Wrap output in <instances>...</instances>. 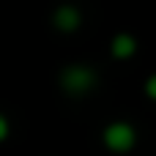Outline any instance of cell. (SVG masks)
Masks as SVG:
<instances>
[{
	"label": "cell",
	"instance_id": "obj_1",
	"mask_svg": "<svg viewBox=\"0 0 156 156\" xmlns=\"http://www.w3.org/2000/svg\"><path fill=\"white\" fill-rule=\"evenodd\" d=\"M93 85H96V71L82 63H71L60 71V88L69 96H85L93 90Z\"/></svg>",
	"mask_w": 156,
	"mask_h": 156
},
{
	"label": "cell",
	"instance_id": "obj_2",
	"mask_svg": "<svg viewBox=\"0 0 156 156\" xmlns=\"http://www.w3.org/2000/svg\"><path fill=\"white\" fill-rule=\"evenodd\" d=\"M101 140H104V148H107V151H112V154H129V151L134 148V143H137V134H134V126H132V123H126V121H112V123L104 129Z\"/></svg>",
	"mask_w": 156,
	"mask_h": 156
},
{
	"label": "cell",
	"instance_id": "obj_5",
	"mask_svg": "<svg viewBox=\"0 0 156 156\" xmlns=\"http://www.w3.org/2000/svg\"><path fill=\"white\" fill-rule=\"evenodd\" d=\"M8 132H11V126H8V118H5V115L0 112V143H3V140L8 137Z\"/></svg>",
	"mask_w": 156,
	"mask_h": 156
},
{
	"label": "cell",
	"instance_id": "obj_3",
	"mask_svg": "<svg viewBox=\"0 0 156 156\" xmlns=\"http://www.w3.org/2000/svg\"><path fill=\"white\" fill-rule=\"evenodd\" d=\"M52 25L60 30V33H74L80 25H82V14H80V8L77 5H58L55 8V14H52Z\"/></svg>",
	"mask_w": 156,
	"mask_h": 156
},
{
	"label": "cell",
	"instance_id": "obj_4",
	"mask_svg": "<svg viewBox=\"0 0 156 156\" xmlns=\"http://www.w3.org/2000/svg\"><path fill=\"white\" fill-rule=\"evenodd\" d=\"M110 52H112V58L126 60V58H132L137 52V38L132 33H115L112 41H110Z\"/></svg>",
	"mask_w": 156,
	"mask_h": 156
}]
</instances>
